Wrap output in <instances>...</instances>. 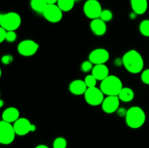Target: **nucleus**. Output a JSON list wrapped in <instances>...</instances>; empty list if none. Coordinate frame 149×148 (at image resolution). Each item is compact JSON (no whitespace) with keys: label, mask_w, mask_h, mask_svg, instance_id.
<instances>
[{"label":"nucleus","mask_w":149,"mask_h":148,"mask_svg":"<svg viewBox=\"0 0 149 148\" xmlns=\"http://www.w3.org/2000/svg\"><path fill=\"white\" fill-rule=\"evenodd\" d=\"M39 45L35 41L26 39L18 44L17 50L20 55L23 57H31L37 52Z\"/></svg>","instance_id":"nucleus-8"},{"label":"nucleus","mask_w":149,"mask_h":148,"mask_svg":"<svg viewBox=\"0 0 149 148\" xmlns=\"http://www.w3.org/2000/svg\"><path fill=\"white\" fill-rule=\"evenodd\" d=\"M141 78L143 84L149 85V68L143 71L141 75Z\"/></svg>","instance_id":"nucleus-26"},{"label":"nucleus","mask_w":149,"mask_h":148,"mask_svg":"<svg viewBox=\"0 0 149 148\" xmlns=\"http://www.w3.org/2000/svg\"><path fill=\"white\" fill-rule=\"evenodd\" d=\"M140 33L146 37H149V19L142 20L139 25Z\"/></svg>","instance_id":"nucleus-21"},{"label":"nucleus","mask_w":149,"mask_h":148,"mask_svg":"<svg viewBox=\"0 0 149 148\" xmlns=\"http://www.w3.org/2000/svg\"><path fill=\"white\" fill-rule=\"evenodd\" d=\"M132 11L137 15H143L148 9V0H130Z\"/></svg>","instance_id":"nucleus-17"},{"label":"nucleus","mask_w":149,"mask_h":148,"mask_svg":"<svg viewBox=\"0 0 149 148\" xmlns=\"http://www.w3.org/2000/svg\"><path fill=\"white\" fill-rule=\"evenodd\" d=\"M136 15H138L135 12H132L130 13V17L131 19H135L136 18Z\"/></svg>","instance_id":"nucleus-32"},{"label":"nucleus","mask_w":149,"mask_h":148,"mask_svg":"<svg viewBox=\"0 0 149 148\" xmlns=\"http://www.w3.org/2000/svg\"><path fill=\"white\" fill-rule=\"evenodd\" d=\"M75 2V0H58L57 4L63 12H69L74 7Z\"/></svg>","instance_id":"nucleus-20"},{"label":"nucleus","mask_w":149,"mask_h":148,"mask_svg":"<svg viewBox=\"0 0 149 148\" xmlns=\"http://www.w3.org/2000/svg\"><path fill=\"white\" fill-rule=\"evenodd\" d=\"M58 0H46L47 4H57Z\"/></svg>","instance_id":"nucleus-31"},{"label":"nucleus","mask_w":149,"mask_h":148,"mask_svg":"<svg viewBox=\"0 0 149 148\" xmlns=\"http://www.w3.org/2000/svg\"><path fill=\"white\" fill-rule=\"evenodd\" d=\"M1 118L4 121L14 123L17 119L20 118V111L15 107H9L3 111Z\"/></svg>","instance_id":"nucleus-15"},{"label":"nucleus","mask_w":149,"mask_h":148,"mask_svg":"<svg viewBox=\"0 0 149 148\" xmlns=\"http://www.w3.org/2000/svg\"><path fill=\"white\" fill-rule=\"evenodd\" d=\"M63 12L58 4H47L42 15L48 22L56 23L62 20Z\"/></svg>","instance_id":"nucleus-10"},{"label":"nucleus","mask_w":149,"mask_h":148,"mask_svg":"<svg viewBox=\"0 0 149 148\" xmlns=\"http://www.w3.org/2000/svg\"><path fill=\"white\" fill-rule=\"evenodd\" d=\"M84 82H85L86 85H87V88H91V87L96 86L97 80L93 76V75L90 74V75H87V76L84 78Z\"/></svg>","instance_id":"nucleus-23"},{"label":"nucleus","mask_w":149,"mask_h":148,"mask_svg":"<svg viewBox=\"0 0 149 148\" xmlns=\"http://www.w3.org/2000/svg\"><path fill=\"white\" fill-rule=\"evenodd\" d=\"M15 135L17 134L12 123L4 120L0 122V143L5 145L13 143Z\"/></svg>","instance_id":"nucleus-5"},{"label":"nucleus","mask_w":149,"mask_h":148,"mask_svg":"<svg viewBox=\"0 0 149 148\" xmlns=\"http://www.w3.org/2000/svg\"><path fill=\"white\" fill-rule=\"evenodd\" d=\"M84 100L86 102L91 106H98L102 104L105 97L103 91L97 86L87 88L84 93Z\"/></svg>","instance_id":"nucleus-6"},{"label":"nucleus","mask_w":149,"mask_h":148,"mask_svg":"<svg viewBox=\"0 0 149 148\" xmlns=\"http://www.w3.org/2000/svg\"><path fill=\"white\" fill-rule=\"evenodd\" d=\"M118 97H119L120 101L124 102H130L133 100L134 97H135V92L131 88L123 87L119 92Z\"/></svg>","instance_id":"nucleus-18"},{"label":"nucleus","mask_w":149,"mask_h":148,"mask_svg":"<svg viewBox=\"0 0 149 148\" xmlns=\"http://www.w3.org/2000/svg\"><path fill=\"white\" fill-rule=\"evenodd\" d=\"M146 120L145 111L139 106L130 107L125 116V121L128 127L133 129L142 127Z\"/></svg>","instance_id":"nucleus-2"},{"label":"nucleus","mask_w":149,"mask_h":148,"mask_svg":"<svg viewBox=\"0 0 149 148\" xmlns=\"http://www.w3.org/2000/svg\"><path fill=\"white\" fill-rule=\"evenodd\" d=\"M30 5L33 11L42 14L47 4L46 0H31Z\"/></svg>","instance_id":"nucleus-19"},{"label":"nucleus","mask_w":149,"mask_h":148,"mask_svg":"<svg viewBox=\"0 0 149 148\" xmlns=\"http://www.w3.org/2000/svg\"><path fill=\"white\" fill-rule=\"evenodd\" d=\"M21 24V17L20 15L15 12L4 13L0 15V26L7 31H15Z\"/></svg>","instance_id":"nucleus-4"},{"label":"nucleus","mask_w":149,"mask_h":148,"mask_svg":"<svg viewBox=\"0 0 149 148\" xmlns=\"http://www.w3.org/2000/svg\"><path fill=\"white\" fill-rule=\"evenodd\" d=\"M75 1H79V0H75Z\"/></svg>","instance_id":"nucleus-35"},{"label":"nucleus","mask_w":149,"mask_h":148,"mask_svg":"<svg viewBox=\"0 0 149 148\" xmlns=\"http://www.w3.org/2000/svg\"><path fill=\"white\" fill-rule=\"evenodd\" d=\"M90 27L93 34L97 36H103L106 34L107 31V26H106V22L102 20L100 18L92 20Z\"/></svg>","instance_id":"nucleus-13"},{"label":"nucleus","mask_w":149,"mask_h":148,"mask_svg":"<svg viewBox=\"0 0 149 148\" xmlns=\"http://www.w3.org/2000/svg\"><path fill=\"white\" fill-rule=\"evenodd\" d=\"M17 39V34H16L15 31L14 30H10V31H7V36H6V40L7 42H14Z\"/></svg>","instance_id":"nucleus-27"},{"label":"nucleus","mask_w":149,"mask_h":148,"mask_svg":"<svg viewBox=\"0 0 149 148\" xmlns=\"http://www.w3.org/2000/svg\"><path fill=\"white\" fill-rule=\"evenodd\" d=\"M93 64L90 62V60H86L81 63V70L84 73H88L90 71H92L93 68Z\"/></svg>","instance_id":"nucleus-25"},{"label":"nucleus","mask_w":149,"mask_h":148,"mask_svg":"<svg viewBox=\"0 0 149 148\" xmlns=\"http://www.w3.org/2000/svg\"><path fill=\"white\" fill-rule=\"evenodd\" d=\"M83 10L86 17L91 20H94L100 18L103 9L101 4L97 0H87L84 3Z\"/></svg>","instance_id":"nucleus-7"},{"label":"nucleus","mask_w":149,"mask_h":148,"mask_svg":"<svg viewBox=\"0 0 149 148\" xmlns=\"http://www.w3.org/2000/svg\"><path fill=\"white\" fill-rule=\"evenodd\" d=\"M15 131L18 136H25L30 132L36 131V125L31 123L30 120L26 118H20L13 123Z\"/></svg>","instance_id":"nucleus-9"},{"label":"nucleus","mask_w":149,"mask_h":148,"mask_svg":"<svg viewBox=\"0 0 149 148\" xmlns=\"http://www.w3.org/2000/svg\"><path fill=\"white\" fill-rule=\"evenodd\" d=\"M122 59L124 67L130 73H139L143 70V58L137 50L131 49L127 51L123 55Z\"/></svg>","instance_id":"nucleus-1"},{"label":"nucleus","mask_w":149,"mask_h":148,"mask_svg":"<svg viewBox=\"0 0 149 148\" xmlns=\"http://www.w3.org/2000/svg\"><path fill=\"white\" fill-rule=\"evenodd\" d=\"M13 62V56L11 55H5L1 57V62L4 65H10Z\"/></svg>","instance_id":"nucleus-28"},{"label":"nucleus","mask_w":149,"mask_h":148,"mask_svg":"<svg viewBox=\"0 0 149 148\" xmlns=\"http://www.w3.org/2000/svg\"><path fill=\"white\" fill-rule=\"evenodd\" d=\"M120 100L118 96H106L102 103V109L107 114L116 113L119 108Z\"/></svg>","instance_id":"nucleus-12"},{"label":"nucleus","mask_w":149,"mask_h":148,"mask_svg":"<svg viewBox=\"0 0 149 148\" xmlns=\"http://www.w3.org/2000/svg\"><path fill=\"white\" fill-rule=\"evenodd\" d=\"M7 33V30H6L5 29L3 28L0 27V42H1V43H2L4 41L6 40Z\"/></svg>","instance_id":"nucleus-29"},{"label":"nucleus","mask_w":149,"mask_h":148,"mask_svg":"<svg viewBox=\"0 0 149 148\" xmlns=\"http://www.w3.org/2000/svg\"><path fill=\"white\" fill-rule=\"evenodd\" d=\"M53 148H66L67 141L64 137H57L52 144Z\"/></svg>","instance_id":"nucleus-22"},{"label":"nucleus","mask_w":149,"mask_h":148,"mask_svg":"<svg viewBox=\"0 0 149 148\" xmlns=\"http://www.w3.org/2000/svg\"><path fill=\"white\" fill-rule=\"evenodd\" d=\"M123 88L120 78L114 75H109L101 81L100 89L106 96H118Z\"/></svg>","instance_id":"nucleus-3"},{"label":"nucleus","mask_w":149,"mask_h":148,"mask_svg":"<svg viewBox=\"0 0 149 148\" xmlns=\"http://www.w3.org/2000/svg\"><path fill=\"white\" fill-rule=\"evenodd\" d=\"M35 148H49V147L45 145H39L36 147Z\"/></svg>","instance_id":"nucleus-33"},{"label":"nucleus","mask_w":149,"mask_h":148,"mask_svg":"<svg viewBox=\"0 0 149 148\" xmlns=\"http://www.w3.org/2000/svg\"><path fill=\"white\" fill-rule=\"evenodd\" d=\"M100 18L104 22H109L113 18V13L109 10H103L100 14Z\"/></svg>","instance_id":"nucleus-24"},{"label":"nucleus","mask_w":149,"mask_h":148,"mask_svg":"<svg viewBox=\"0 0 149 148\" xmlns=\"http://www.w3.org/2000/svg\"><path fill=\"white\" fill-rule=\"evenodd\" d=\"M127 112V110H125V108L124 107H121V108H119L116 111V113L118 114V115L120 116V117H123V116H126Z\"/></svg>","instance_id":"nucleus-30"},{"label":"nucleus","mask_w":149,"mask_h":148,"mask_svg":"<svg viewBox=\"0 0 149 148\" xmlns=\"http://www.w3.org/2000/svg\"><path fill=\"white\" fill-rule=\"evenodd\" d=\"M68 89L71 94L79 96L81 94H84L87 89V86L84 81L81 79H76L70 83Z\"/></svg>","instance_id":"nucleus-14"},{"label":"nucleus","mask_w":149,"mask_h":148,"mask_svg":"<svg viewBox=\"0 0 149 148\" xmlns=\"http://www.w3.org/2000/svg\"><path fill=\"white\" fill-rule=\"evenodd\" d=\"M92 75L97 80L102 81L109 75V68L105 64L95 65L92 70Z\"/></svg>","instance_id":"nucleus-16"},{"label":"nucleus","mask_w":149,"mask_h":148,"mask_svg":"<svg viewBox=\"0 0 149 148\" xmlns=\"http://www.w3.org/2000/svg\"><path fill=\"white\" fill-rule=\"evenodd\" d=\"M110 57L109 51L103 48H97L92 51L89 55V60L93 65L105 64Z\"/></svg>","instance_id":"nucleus-11"},{"label":"nucleus","mask_w":149,"mask_h":148,"mask_svg":"<svg viewBox=\"0 0 149 148\" xmlns=\"http://www.w3.org/2000/svg\"><path fill=\"white\" fill-rule=\"evenodd\" d=\"M3 104H4V102H3L2 100H0V107H2Z\"/></svg>","instance_id":"nucleus-34"}]
</instances>
